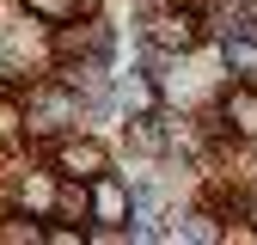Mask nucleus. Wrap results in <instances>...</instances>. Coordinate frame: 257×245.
Wrapping results in <instances>:
<instances>
[{
    "label": "nucleus",
    "instance_id": "1",
    "mask_svg": "<svg viewBox=\"0 0 257 245\" xmlns=\"http://www.w3.org/2000/svg\"><path fill=\"white\" fill-rule=\"evenodd\" d=\"M55 166L68 172V178H86V184H92L98 172H110V153H104L98 141L80 135V141H61V147H55Z\"/></svg>",
    "mask_w": 257,
    "mask_h": 245
},
{
    "label": "nucleus",
    "instance_id": "10",
    "mask_svg": "<svg viewBox=\"0 0 257 245\" xmlns=\"http://www.w3.org/2000/svg\"><path fill=\"white\" fill-rule=\"evenodd\" d=\"M251 19H257V0H251Z\"/></svg>",
    "mask_w": 257,
    "mask_h": 245
},
{
    "label": "nucleus",
    "instance_id": "9",
    "mask_svg": "<svg viewBox=\"0 0 257 245\" xmlns=\"http://www.w3.org/2000/svg\"><path fill=\"white\" fill-rule=\"evenodd\" d=\"M0 135H19V104L0 98Z\"/></svg>",
    "mask_w": 257,
    "mask_h": 245
},
{
    "label": "nucleus",
    "instance_id": "6",
    "mask_svg": "<svg viewBox=\"0 0 257 245\" xmlns=\"http://www.w3.org/2000/svg\"><path fill=\"white\" fill-rule=\"evenodd\" d=\"M220 61H227L233 74L257 80V37H245V31H227V43H220Z\"/></svg>",
    "mask_w": 257,
    "mask_h": 245
},
{
    "label": "nucleus",
    "instance_id": "2",
    "mask_svg": "<svg viewBox=\"0 0 257 245\" xmlns=\"http://www.w3.org/2000/svg\"><path fill=\"white\" fill-rule=\"evenodd\" d=\"M92 214H98V221L104 227H122L128 221V190H122V184H116V172H98V178H92Z\"/></svg>",
    "mask_w": 257,
    "mask_h": 245
},
{
    "label": "nucleus",
    "instance_id": "4",
    "mask_svg": "<svg viewBox=\"0 0 257 245\" xmlns=\"http://www.w3.org/2000/svg\"><path fill=\"white\" fill-rule=\"evenodd\" d=\"M227 122H233V135H257V86H233L227 92Z\"/></svg>",
    "mask_w": 257,
    "mask_h": 245
},
{
    "label": "nucleus",
    "instance_id": "7",
    "mask_svg": "<svg viewBox=\"0 0 257 245\" xmlns=\"http://www.w3.org/2000/svg\"><path fill=\"white\" fill-rule=\"evenodd\" d=\"M25 208H31V214H49V208H55V178H49V172H31V178H25Z\"/></svg>",
    "mask_w": 257,
    "mask_h": 245
},
{
    "label": "nucleus",
    "instance_id": "5",
    "mask_svg": "<svg viewBox=\"0 0 257 245\" xmlns=\"http://www.w3.org/2000/svg\"><path fill=\"white\" fill-rule=\"evenodd\" d=\"M31 104H37V129H61V122H68L74 116V98H68V92H61V86H37V92H31Z\"/></svg>",
    "mask_w": 257,
    "mask_h": 245
},
{
    "label": "nucleus",
    "instance_id": "3",
    "mask_svg": "<svg viewBox=\"0 0 257 245\" xmlns=\"http://www.w3.org/2000/svg\"><path fill=\"white\" fill-rule=\"evenodd\" d=\"M153 43H166V49H178V55L196 49V43H202V19H196V13H159V19H153Z\"/></svg>",
    "mask_w": 257,
    "mask_h": 245
},
{
    "label": "nucleus",
    "instance_id": "8",
    "mask_svg": "<svg viewBox=\"0 0 257 245\" xmlns=\"http://www.w3.org/2000/svg\"><path fill=\"white\" fill-rule=\"evenodd\" d=\"M25 7H31V13H37V19H49V25H68V19H74V7H80V0H25Z\"/></svg>",
    "mask_w": 257,
    "mask_h": 245
}]
</instances>
